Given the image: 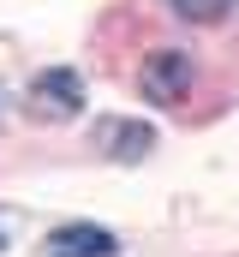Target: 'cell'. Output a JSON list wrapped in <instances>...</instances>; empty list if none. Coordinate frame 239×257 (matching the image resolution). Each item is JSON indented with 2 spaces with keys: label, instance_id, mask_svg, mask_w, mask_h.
<instances>
[{
  "label": "cell",
  "instance_id": "obj_2",
  "mask_svg": "<svg viewBox=\"0 0 239 257\" xmlns=\"http://www.w3.org/2000/svg\"><path fill=\"white\" fill-rule=\"evenodd\" d=\"M78 108H84V78L72 66H54L30 84V114L36 120H72Z\"/></svg>",
  "mask_w": 239,
  "mask_h": 257
},
{
  "label": "cell",
  "instance_id": "obj_4",
  "mask_svg": "<svg viewBox=\"0 0 239 257\" xmlns=\"http://www.w3.org/2000/svg\"><path fill=\"white\" fill-rule=\"evenodd\" d=\"M96 138H114V144H108L114 162H138V156H150V144H156V132L138 126V120H102Z\"/></svg>",
  "mask_w": 239,
  "mask_h": 257
},
{
  "label": "cell",
  "instance_id": "obj_1",
  "mask_svg": "<svg viewBox=\"0 0 239 257\" xmlns=\"http://www.w3.org/2000/svg\"><path fill=\"white\" fill-rule=\"evenodd\" d=\"M138 90H144L150 102L174 108L179 96L191 90V54H179V48H156V54H144V66H138Z\"/></svg>",
  "mask_w": 239,
  "mask_h": 257
},
{
  "label": "cell",
  "instance_id": "obj_5",
  "mask_svg": "<svg viewBox=\"0 0 239 257\" xmlns=\"http://www.w3.org/2000/svg\"><path fill=\"white\" fill-rule=\"evenodd\" d=\"M227 6L233 0H174V12L191 18V24H215V18H227Z\"/></svg>",
  "mask_w": 239,
  "mask_h": 257
},
{
  "label": "cell",
  "instance_id": "obj_3",
  "mask_svg": "<svg viewBox=\"0 0 239 257\" xmlns=\"http://www.w3.org/2000/svg\"><path fill=\"white\" fill-rule=\"evenodd\" d=\"M48 257H114V233L90 227V221H72L48 239Z\"/></svg>",
  "mask_w": 239,
  "mask_h": 257
}]
</instances>
